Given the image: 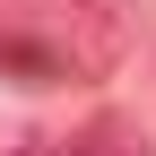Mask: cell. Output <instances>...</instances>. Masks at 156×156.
Segmentation results:
<instances>
[{
    "label": "cell",
    "mask_w": 156,
    "mask_h": 156,
    "mask_svg": "<svg viewBox=\"0 0 156 156\" xmlns=\"http://www.w3.org/2000/svg\"><path fill=\"white\" fill-rule=\"evenodd\" d=\"M0 78L9 87H61V61H52V44L17 17V26H0Z\"/></svg>",
    "instance_id": "cell-2"
},
{
    "label": "cell",
    "mask_w": 156,
    "mask_h": 156,
    "mask_svg": "<svg viewBox=\"0 0 156 156\" xmlns=\"http://www.w3.org/2000/svg\"><path fill=\"white\" fill-rule=\"evenodd\" d=\"M78 156H147V147H130V139H87Z\"/></svg>",
    "instance_id": "cell-3"
},
{
    "label": "cell",
    "mask_w": 156,
    "mask_h": 156,
    "mask_svg": "<svg viewBox=\"0 0 156 156\" xmlns=\"http://www.w3.org/2000/svg\"><path fill=\"white\" fill-rule=\"evenodd\" d=\"M26 26L52 44L61 78H104V69H122V52H130V17H122V0H35Z\"/></svg>",
    "instance_id": "cell-1"
}]
</instances>
